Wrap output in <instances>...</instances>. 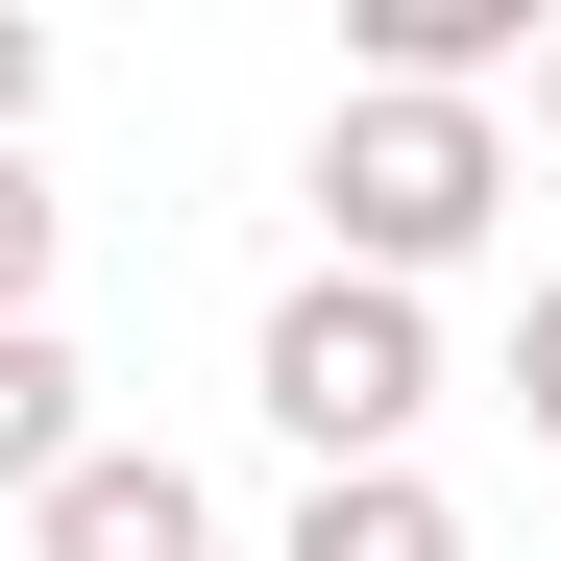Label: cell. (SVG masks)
Instances as JSON below:
<instances>
[{
  "instance_id": "5b68a950",
  "label": "cell",
  "mask_w": 561,
  "mask_h": 561,
  "mask_svg": "<svg viewBox=\"0 0 561 561\" xmlns=\"http://www.w3.org/2000/svg\"><path fill=\"white\" fill-rule=\"evenodd\" d=\"M73 439H99V366H73L49 318H0V513H25V489H49Z\"/></svg>"
},
{
  "instance_id": "9c48e42d",
  "label": "cell",
  "mask_w": 561,
  "mask_h": 561,
  "mask_svg": "<svg viewBox=\"0 0 561 561\" xmlns=\"http://www.w3.org/2000/svg\"><path fill=\"white\" fill-rule=\"evenodd\" d=\"M25 99H49V25H25V0H0V147H25Z\"/></svg>"
},
{
  "instance_id": "7a4b0ae2",
  "label": "cell",
  "mask_w": 561,
  "mask_h": 561,
  "mask_svg": "<svg viewBox=\"0 0 561 561\" xmlns=\"http://www.w3.org/2000/svg\"><path fill=\"white\" fill-rule=\"evenodd\" d=\"M244 391H268V439L318 463H415V415H439V318L415 294H366V268H294L268 294V342H244Z\"/></svg>"
},
{
  "instance_id": "ba28073f",
  "label": "cell",
  "mask_w": 561,
  "mask_h": 561,
  "mask_svg": "<svg viewBox=\"0 0 561 561\" xmlns=\"http://www.w3.org/2000/svg\"><path fill=\"white\" fill-rule=\"evenodd\" d=\"M513 415L561 439V268H537V318H513Z\"/></svg>"
},
{
  "instance_id": "3957f363",
  "label": "cell",
  "mask_w": 561,
  "mask_h": 561,
  "mask_svg": "<svg viewBox=\"0 0 561 561\" xmlns=\"http://www.w3.org/2000/svg\"><path fill=\"white\" fill-rule=\"evenodd\" d=\"M25 561H220V489L171 439H73L49 489H25Z\"/></svg>"
},
{
  "instance_id": "6da1fadb",
  "label": "cell",
  "mask_w": 561,
  "mask_h": 561,
  "mask_svg": "<svg viewBox=\"0 0 561 561\" xmlns=\"http://www.w3.org/2000/svg\"><path fill=\"white\" fill-rule=\"evenodd\" d=\"M489 220H513V123H489V99H342V123H318V244L366 268V294L463 268Z\"/></svg>"
},
{
  "instance_id": "8992f818",
  "label": "cell",
  "mask_w": 561,
  "mask_h": 561,
  "mask_svg": "<svg viewBox=\"0 0 561 561\" xmlns=\"http://www.w3.org/2000/svg\"><path fill=\"white\" fill-rule=\"evenodd\" d=\"M294 561H463V513L415 463H342V489H294Z\"/></svg>"
},
{
  "instance_id": "52a82bcc",
  "label": "cell",
  "mask_w": 561,
  "mask_h": 561,
  "mask_svg": "<svg viewBox=\"0 0 561 561\" xmlns=\"http://www.w3.org/2000/svg\"><path fill=\"white\" fill-rule=\"evenodd\" d=\"M49 244H73V196H49L25 147H0V318H49Z\"/></svg>"
},
{
  "instance_id": "277c9868",
  "label": "cell",
  "mask_w": 561,
  "mask_h": 561,
  "mask_svg": "<svg viewBox=\"0 0 561 561\" xmlns=\"http://www.w3.org/2000/svg\"><path fill=\"white\" fill-rule=\"evenodd\" d=\"M513 49H537V0H366V73H342V99H489Z\"/></svg>"
},
{
  "instance_id": "30bf717a",
  "label": "cell",
  "mask_w": 561,
  "mask_h": 561,
  "mask_svg": "<svg viewBox=\"0 0 561 561\" xmlns=\"http://www.w3.org/2000/svg\"><path fill=\"white\" fill-rule=\"evenodd\" d=\"M537 123H561V25H537Z\"/></svg>"
}]
</instances>
